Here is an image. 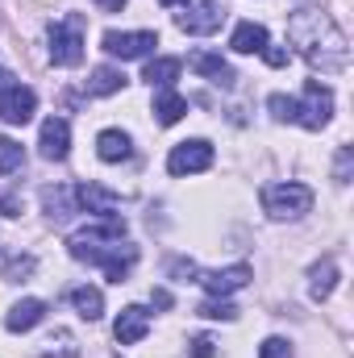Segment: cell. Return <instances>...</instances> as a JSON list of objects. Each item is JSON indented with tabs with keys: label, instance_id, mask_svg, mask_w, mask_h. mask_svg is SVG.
<instances>
[{
	"label": "cell",
	"instance_id": "cell-1",
	"mask_svg": "<svg viewBox=\"0 0 354 358\" xmlns=\"http://www.w3.org/2000/svg\"><path fill=\"white\" fill-rule=\"evenodd\" d=\"M288 38L292 46L321 71H346V34L334 25L330 13L321 8H300L288 17Z\"/></svg>",
	"mask_w": 354,
	"mask_h": 358
},
{
	"label": "cell",
	"instance_id": "cell-2",
	"mask_svg": "<svg viewBox=\"0 0 354 358\" xmlns=\"http://www.w3.org/2000/svg\"><path fill=\"white\" fill-rule=\"evenodd\" d=\"M263 208H267L271 221H300V217L313 208V187H309V183H296V179L271 183L263 192Z\"/></svg>",
	"mask_w": 354,
	"mask_h": 358
},
{
	"label": "cell",
	"instance_id": "cell-3",
	"mask_svg": "<svg viewBox=\"0 0 354 358\" xmlns=\"http://www.w3.org/2000/svg\"><path fill=\"white\" fill-rule=\"evenodd\" d=\"M50 59L59 67H80L84 63V21L80 17H63L50 25Z\"/></svg>",
	"mask_w": 354,
	"mask_h": 358
},
{
	"label": "cell",
	"instance_id": "cell-4",
	"mask_svg": "<svg viewBox=\"0 0 354 358\" xmlns=\"http://www.w3.org/2000/svg\"><path fill=\"white\" fill-rule=\"evenodd\" d=\"M330 113H334V92L321 80H309L304 84V100H296V121L304 129H321V125H330Z\"/></svg>",
	"mask_w": 354,
	"mask_h": 358
},
{
	"label": "cell",
	"instance_id": "cell-5",
	"mask_svg": "<svg viewBox=\"0 0 354 358\" xmlns=\"http://www.w3.org/2000/svg\"><path fill=\"white\" fill-rule=\"evenodd\" d=\"M159 46V34H150V29H138V34H104V50L113 55V59H146L150 50Z\"/></svg>",
	"mask_w": 354,
	"mask_h": 358
},
{
	"label": "cell",
	"instance_id": "cell-6",
	"mask_svg": "<svg viewBox=\"0 0 354 358\" xmlns=\"http://www.w3.org/2000/svg\"><path fill=\"white\" fill-rule=\"evenodd\" d=\"M204 167H213V146L200 142V138L179 142L176 150H171V159H167V171H171V176H196V171H204Z\"/></svg>",
	"mask_w": 354,
	"mask_h": 358
},
{
	"label": "cell",
	"instance_id": "cell-7",
	"mask_svg": "<svg viewBox=\"0 0 354 358\" xmlns=\"http://www.w3.org/2000/svg\"><path fill=\"white\" fill-rule=\"evenodd\" d=\"M225 21V4L221 0H200L196 8L179 13V29L183 34H217Z\"/></svg>",
	"mask_w": 354,
	"mask_h": 358
},
{
	"label": "cell",
	"instance_id": "cell-8",
	"mask_svg": "<svg viewBox=\"0 0 354 358\" xmlns=\"http://www.w3.org/2000/svg\"><path fill=\"white\" fill-rule=\"evenodd\" d=\"M34 108H38V96H34L29 88L13 84L8 92H0V121H8V125H25V121L34 117Z\"/></svg>",
	"mask_w": 354,
	"mask_h": 358
},
{
	"label": "cell",
	"instance_id": "cell-9",
	"mask_svg": "<svg viewBox=\"0 0 354 358\" xmlns=\"http://www.w3.org/2000/svg\"><path fill=\"white\" fill-rule=\"evenodd\" d=\"M196 279L204 283L208 296H229V292H242V287L250 283V267L238 263V267H225V271H204V275H196Z\"/></svg>",
	"mask_w": 354,
	"mask_h": 358
},
{
	"label": "cell",
	"instance_id": "cell-10",
	"mask_svg": "<svg viewBox=\"0 0 354 358\" xmlns=\"http://www.w3.org/2000/svg\"><path fill=\"white\" fill-rule=\"evenodd\" d=\"M67 150H71V125L63 117H46L42 121V155L55 159V163H63Z\"/></svg>",
	"mask_w": 354,
	"mask_h": 358
},
{
	"label": "cell",
	"instance_id": "cell-11",
	"mask_svg": "<svg viewBox=\"0 0 354 358\" xmlns=\"http://www.w3.org/2000/svg\"><path fill=\"white\" fill-rule=\"evenodd\" d=\"M113 334H117V342H121V346H134V342H142V338L150 334V313H146V308H138V304L121 308V317H117Z\"/></svg>",
	"mask_w": 354,
	"mask_h": 358
},
{
	"label": "cell",
	"instance_id": "cell-12",
	"mask_svg": "<svg viewBox=\"0 0 354 358\" xmlns=\"http://www.w3.org/2000/svg\"><path fill=\"white\" fill-rule=\"evenodd\" d=\"M76 204H80V208H88V213H96V217H113V208L121 204V196H117V192H108V187H100L96 179H88V183H80V187H76Z\"/></svg>",
	"mask_w": 354,
	"mask_h": 358
},
{
	"label": "cell",
	"instance_id": "cell-13",
	"mask_svg": "<svg viewBox=\"0 0 354 358\" xmlns=\"http://www.w3.org/2000/svg\"><path fill=\"white\" fill-rule=\"evenodd\" d=\"M192 71L196 76H204L208 84H217V88H234V71H229V63L221 59V55H208V50H196L192 59Z\"/></svg>",
	"mask_w": 354,
	"mask_h": 358
},
{
	"label": "cell",
	"instance_id": "cell-14",
	"mask_svg": "<svg viewBox=\"0 0 354 358\" xmlns=\"http://www.w3.org/2000/svg\"><path fill=\"white\" fill-rule=\"evenodd\" d=\"M42 317H46V304H42V300H21V304H13V313L4 317V325H8L13 334H25V329H34Z\"/></svg>",
	"mask_w": 354,
	"mask_h": 358
},
{
	"label": "cell",
	"instance_id": "cell-15",
	"mask_svg": "<svg viewBox=\"0 0 354 358\" xmlns=\"http://www.w3.org/2000/svg\"><path fill=\"white\" fill-rule=\"evenodd\" d=\"M334 287H338V263L334 259H321L317 267L309 271V292H313V300H330Z\"/></svg>",
	"mask_w": 354,
	"mask_h": 358
},
{
	"label": "cell",
	"instance_id": "cell-16",
	"mask_svg": "<svg viewBox=\"0 0 354 358\" xmlns=\"http://www.w3.org/2000/svg\"><path fill=\"white\" fill-rule=\"evenodd\" d=\"M229 46H234L238 55H259V50L267 46V29H263V25H255V21H242V25L234 29Z\"/></svg>",
	"mask_w": 354,
	"mask_h": 358
},
{
	"label": "cell",
	"instance_id": "cell-17",
	"mask_svg": "<svg viewBox=\"0 0 354 358\" xmlns=\"http://www.w3.org/2000/svg\"><path fill=\"white\" fill-rule=\"evenodd\" d=\"M96 155H100L104 163H125V159H129V138H125L121 129H104V134L96 138Z\"/></svg>",
	"mask_w": 354,
	"mask_h": 358
},
{
	"label": "cell",
	"instance_id": "cell-18",
	"mask_svg": "<svg viewBox=\"0 0 354 358\" xmlns=\"http://www.w3.org/2000/svg\"><path fill=\"white\" fill-rule=\"evenodd\" d=\"M183 113H187V100L171 88H159V96H155V117H159V125H176Z\"/></svg>",
	"mask_w": 354,
	"mask_h": 358
},
{
	"label": "cell",
	"instance_id": "cell-19",
	"mask_svg": "<svg viewBox=\"0 0 354 358\" xmlns=\"http://www.w3.org/2000/svg\"><path fill=\"white\" fill-rule=\"evenodd\" d=\"M179 71H183L179 59H155V63H146V76H142V80H146L150 88H171L179 80Z\"/></svg>",
	"mask_w": 354,
	"mask_h": 358
},
{
	"label": "cell",
	"instance_id": "cell-20",
	"mask_svg": "<svg viewBox=\"0 0 354 358\" xmlns=\"http://www.w3.org/2000/svg\"><path fill=\"white\" fill-rule=\"evenodd\" d=\"M121 88H125V76H121L117 67H96L92 80H88L92 96H113V92H121Z\"/></svg>",
	"mask_w": 354,
	"mask_h": 358
},
{
	"label": "cell",
	"instance_id": "cell-21",
	"mask_svg": "<svg viewBox=\"0 0 354 358\" xmlns=\"http://www.w3.org/2000/svg\"><path fill=\"white\" fill-rule=\"evenodd\" d=\"M71 304L80 308L84 321H96V317L104 313V296H100V287H76V292H71Z\"/></svg>",
	"mask_w": 354,
	"mask_h": 358
},
{
	"label": "cell",
	"instance_id": "cell-22",
	"mask_svg": "<svg viewBox=\"0 0 354 358\" xmlns=\"http://www.w3.org/2000/svg\"><path fill=\"white\" fill-rule=\"evenodd\" d=\"M42 200H46L50 217H67V213H76V208H71V200H76V187H46V192H42Z\"/></svg>",
	"mask_w": 354,
	"mask_h": 358
},
{
	"label": "cell",
	"instance_id": "cell-23",
	"mask_svg": "<svg viewBox=\"0 0 354 358\" xmlns=\"http://www.w3.org/2000/svg\"><path fill=\"white\" fill-rule=\"evenodd\" d=\"M21 167H25V150H21V142L0 138V176H13V171H21Z\"/></svg>",
	"mask_w": 354,
	"mask_h": 358
},
{
	"label": "cell",
	"instance_id": "cell-24",
	"mask_svg": "<svg viewBox=\"0 0 354 358\" xmlns=\"http://www.w3.org/2000/svg\"><path fill=\"white\" fill-rule=\"evenodd\" d=\"M196 313H200V317H208V321H234V317H238V308H234V304H229L225 296H217V300L200 304Z\"/></svg>",
	"mask_w": 354,
	"mask_h": 358
},
{
	"label": "cell",
	"instance_id": "cell-25",
	"mask_svg": "<svg viewBox=\"0 0 354 358\" xmlns=\"http://www.w3.org/2000/svg\"><path fill=\"white\" fill-rule=\"evenodd\" d=\"M271 113L279 117V121H296V100H288V96H271Z\"/></svg>",
	"mask_w": 354,
	"mask_h": 358
},
{
	"label": "cell",
	"instance_id": "cell-26",
	"mask_svg": "<svg viewBox=\"0 0 354 358\" xmlns=\"http://www.w3.org/2000/svg\"><path fill=\"white\" fill-rule=\"evenodd\" d=\"M259 358H292V346H288L283 338H267L263 350H259Z\"/></svg>",
	"mask_w": 354,
	"mask_h": 358
},
{
	"label": "cell",
	"instance_id": "cell-27",
	"mask_svg": "<svg viewBox=\"0 0 354 358\" xmlns=\"http://www.w3.org/2000/svg\"><path fill=\"white\" fill-rule=\"evenodd\" d=\"M29 271H34V259H29V255H17V259L4 267V279H25Z\"/></svg>",
	"mask_w": 354,
	"mask_h": 358
},
{
	"label": "cell",
	"instance_id": "cell-28",
	"mask_svg": "<svg viewBox=\"0 0 354 358\" xmlns=\"http://www.w3.org/2000/svg\"><path fill=\"white\" fill-rule=\"evenodd\" d=\"M259 55H263V59L271 63V67H288V59H292V55H288L283 46H271V42H267V46L259 50Z\"/></svg>",
	"mask_w": 354,
	"mask_h": 358
},
{
	"label": "cell",
	"instance_id": "cell-29",
	"mask_svg": "<svg viewBox=\"0 0 354 358\" xmlns=\"http://www.w3.org/2000/svg\"><path fill=\"white\" fill-rule=\"evenodd\" d=\"M171 275H176L179 283H187V279H196V263H187V259H176V263H171Z\"/></svg>",
	"mask_w": 354,
	"mask_h": 358
},
{
	"label": "cell",
	"instance_id": "cell-30",
	"mask_svg": "<svg viewBox=\"0 0 354 358\" xmlns=\"http://www.w3.org/2000/svg\"><path fill=\"white\" fill-rule=\"evenodd\" d=\"M217 355V342H213V338H196V342H192V358H213Z\"/></svg>",
	"mask_w": 354,
	"mask_h": 358
},
{
	"label": "cell",
	"instance_id": "cell-31",
	"mask_svg": "<svg viewBox=\"0 0 354 358\" xmlns=\"http://www.w3.org/2000/svg\"><path fill=\"white\" fill-rule=\"evenodd\" d=\"M0 213H4V217H17V213H21V196H17V192L0 196Z\"/></svg>",
	"mask_w": 354,
	"mask_h": 358
},
{
	"label": "cell",
	"instance_id": "cell-32",
	"mask_svg": "<svg viewBox=\"0 0 354 358\" xmlns=\"http://www.w3.org/2000/svg\"><path fill=\"white\" fill-rule=\"evenodd\" d=\"M346 179H351V146L338 150V183H346Z\"/></svg>",
	"mask_w": 354,
	"mask_h": 358
},
{
	"label": "cell",
	"instance_id": "cell-33",
	"mask_svg": "<svg viewBox=\"0 0 354 358\" xmlns=\"http://www.w3.org/2000/svg\"><path fill=\"white\" fill-rule=\"evenodd\" d=\"M150 300H155V308H171V296H167L163 287H155V292H150Z\"/></svg>",
	"mask_w": 354,
	"mask_h": 358
},
{
	"label": "cell",
	"instance_id": "cell-34",
	"mask_svg": "<svg viewBox=\"0 0 354 358\" xmlns=\"http://www.w3.org/2000/svg\"><path fill=\"white\" fill-rule=\"evenodd\" d=\"M96 4H100L104 13H121V4H125V0H96Z\"/></svg>",
	"mask_w": 354,
	"mask_h": 358
},
{
	"label": "cell",
	"instance_id": "cell-35",
	"mask_svg": "<svg viewBox=\"0 0 354 358\" xmlns=\"http://www.w3.org/2000/svg\"><path fill=\"white\" fill-rule=\"evenodd\" d=\"M13 84H17V80H13V71H4V67H0V92H8Z\"/></svg>",
	"mask_w": 354,
	"mask_h": 358
},
{
	"label": "cell",
	"instance_id": "cell-36",
	"mask_svg": "<svg viewBox=\"0 0 354 358\" xmlns=\"http://www.w3.org/2000/svg\"><path fill=\"white\" fill-rule=\"evenodd\" d=\"M159 4H183V0H159Z\"/></svg>",
	"mask_w": 354,
	"mask_h": 358
}]
</instances>
